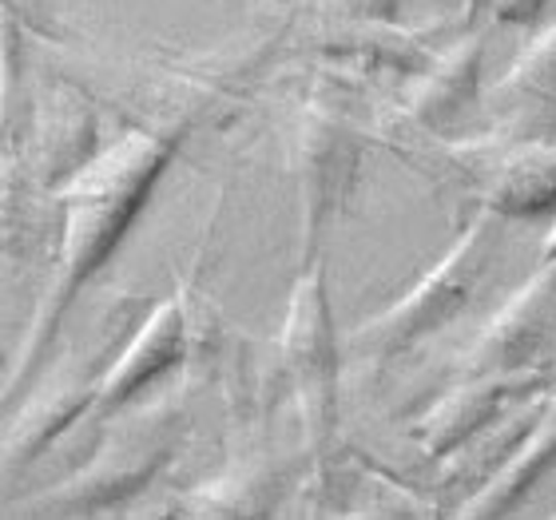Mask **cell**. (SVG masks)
<instances>
[{
	"label": "cell",
	"instance_id": "cell-1",
	"mask_svg": "<svg viewBox=\"0 0 556 520\" xmlns=\"http://www.w3.org/2000/svg\"><path fill=\"white\" fill-rule=\"evenodd\" d=\"M175 155L172 136H151V131H131L116 148L100 151L84 172H76L64 187H56V199L68 211V227H64V243H60V263L52 290L40 302L28 342H24L21 358L12 366L4 397H16L21 378L45 362L48 342L56 338V326L76 299V290L112 258L124 231L139 215L143 199L151 195L155 179L163 175L167 160Z\"/></svg>",
	"mask_w": 556,
	"mask_h": 520
},
{
	"label": "cell",
	"instance_id": "cell-2",
	"mask_svg": "<svg viewBox=\"0 0 556 520\" xmlns=\"http://www.w3.org/2000/svg\"><path fill=\"white\" fill-rule=\"evenodd\" d=\"M497 219L501 215L485 211L477 223H469V231L453 243L450 255L441 258L406 299H397L390 310L362 322L350 334V346L366 362H390L394 354L421 342L429 330L453 322L477 299V290L485 287V270L497 251Z\"/></svg>",
	"mask_w": 556,
	"mask_h": 520
},
{
	"label": "cell",
	"instance_id": "cell-3",
	"mask_svg": "<svg viewBox=\"0 0 556 520\" xmlns=\"http://www.w3.org/2000/svg\"><path fill=\"white\" fill-rule=\"evenodd\" d=\"M278 354H282V366H287L294 397H299L314 485L326 489L338 441V342L334 326H330V306H326L323 263L306 266L294 294H290Z\"/></svg>",
	"mask_w": 556,
	"mask_h": 520
},
{
	"label": "cell",
	"instance_id": "cell-4",
	"mask_svg": "<svg viewBox=\"0 0 556 520\" xmlns=\"http://www.w3.org/2000/svg\"><path fill=\"white\" fill-rule=\"evenodd\" d=\"M175 409L160 405L155 414L131 417L124 429H112L100 449L80 473H72L68 481H60L56 489H48L45 497L36 500L33 512L45 517H84V512H100L108 505H124L148 485L151 477L160 473V465L172 457L175 445Z\"/></svg>",
	"mask_w": 556,
	"mask_h": 520
},
{
	"label": "cell",
	"instance_id": "cell-5",
	"mask_svg": "<svg viewBox=\"0 0 556 520\" xmlns=\"http://www.w3.org/2000/svg\"><path fill=\"white\" fill-rule=\"evenodd\" d=\"M358 167V139L342 107L314 100L302 112L299 148H294V172H299V199H302V270L318 251L326 223L346 199Z\"/></svg>",
	"mask_w": 556,
	"mask_h": 520
},
{
	"label": "cell",
	"instance_id": "cell-6",
	"mask_svg": "<svg viewBox=\"0 0 556 520\" xmlns=\"http://www.w3.org/2000/svg\"><path fill=\"white\" fill-rule=\"evenodd\" d=\"M548 385H553V370H509L462 378L445 397H438L426 414L417 417L409 437L421 445L426 457H453L477 433L497 426V417L509 405L529 402L536 393H545Z\"/></svg>",
	"mask_w": 556,
	"mask_h": 520
},
{
	"label": "cell",
	"instance_id": "cell-7",
	"mask_svg": "<svg viewBox=\"0 0 556 520\" xmlns=\"http://www.w3.org/2000/svg\"><path fill=\"white\" fill-rule=\"evenodd\" d=\"M556 330V263H548L513 294L501 314L485 326L477 346L462 358L465 378L477 373H509L525 370L545 350Z\"/></svg>",
	"mask_w": 556,
	"mask_h": 520
},
{
	"label": "cell",
	"instance_id": "cell-8",
	"mask_svg": "<svg viewBox=\"0 0 556 520\" xmlns=\"http://www.w3.org/2000/svg\"><path fill=\"white\" fill-rule=\"evenodd\" d=\"M187 354H191V342H187L184 299L160 302V306L143 318V326L131 334V346L108 366L104 382H100V409H104V414L124 409L143 385L155 382V378L167 373L172 366H179Z\"/></svg>",
	"mask_w": 556,
	"mask_h": 520
},
{
	"label": "cell",
	"instance_id": "cell-9",
	"mask_svg": "<svg viewBox=\"0 0 556 520\" xmlns=\"http://www.w3.org/2000/svg\"><path fill=\"white\" fill-rule=\"evenodd\" d=\"M481 60H485V33L457 36L445 52L429 60L426 72L406 92V112L433 131H445L465 107L473 104L477 80H481Z\"/></svg>",
	"mask_w": 556,
	"mask_h": 520
},
{
	"label": "cell",
	"instance_id": "cell-10",
	"mask_svg": "<svg viewBox=\"0 0 556 520\" xmlns=\"http://www.w3.org/2000/svg\"><path fill=\"white\" fill-rule=\"evenodd\" d=\"M108 373V370H104ZM104 373H64V382H52L48 390H40L33 402L24 405L21 414L12 417L9 433H4V473H16L24 465H33L76 417L88 409L92 402H100V382Z\"/></svg>",
	"mask_w": 556,
	"mask_h": 520
},
{
	"label": "cell",
	"instance_id": "cell-11",
	"mask_svg": "<svg viewBox=\"0 0 556 520\" xmlns=\"http://www.w3.org/2000/svg\"><path fill=\"white\" fill-rule=\"evenodd\" d=\"M96 160V119L80 96L60 88L36 119L33 172L45 187H64Z\"/></svg>",
	"mask_w": 556,
	"mask_h": 520
},
{
	"label": "cell",
	"instance_id": "cell-12",
	"mask_svg": "<svg viewBox=\"0 0 556 520\" xmlns=\"http://www.w3.org/2000/svg\"><path fill=\"white\" fill-rule=\"evenodd\" d=\"M481 207L501 219H533L556 211V143L529 139L513 148L481 187Z\"/></svg>",
	"mask_w": 556,
	"mask_h": 520
},
{
	"label": "cell",
	"instance_id": "cell-13",
	"mask_svg": "<svg viewBox=\"0 0 556 520\" xmlns=\"http://www.w3.org/2000/svg\"><path fill=\"white\" fill-rule=\"evenodd\" d=\"M556 461V393L545 402L536 426L521 437V445L505 457L485 485L473 489L462 505V517H505L525 500V493L553 469Z\"/></svg>",
	"mask_w": 556,
	"mask_h": 520
},
{
	"label": "cell",
	"instance_id": "cell-14",
	"mask_svg": "<svg viewBox=\"0 0 556 520\" xmlns=\"http://www.w3.org/2000/svg\"><path fill=\"white\" fill-rule=\"evenodd\" d=\"M282 493V473L270 457L231 465L219 481L195 489L187 500L191 517H270Z\"/></svg>",
	"mask_w": 556,
	"mask_h": 520
},
{
	"label": "cell",
	"instance_id": "cell-15",
	"mask_svg": "<svg viewBox=\"0 0 556 520\" xmlns=\"http://www.w3.org/2000/svg\"><path fill=\"white\" fill-rule=\"evenodd\" d=\"M505 92L533 100V104L556 107V24L525 48L521 60L505 76Z\"/></svg>",
	"mask_w": 556,
	"mask_h": 520
},
{
	"label": "cell",
	"instance_id": "cell-16",
	"mask_svg": "<svg viewBox=\"0 0 556 520\" xmlns=\"http://www.w3.org/2000/svg\"><path fill=\"white\" fill-rule=\"evenodd\" d=\"M553 0H489L493 16L505 24H536L548 12Z\"/></svg>",
	"mask_w": 556,
	"mask_h": 520
},
{
	"label": "cell",
	"instance_id": "cell-17",
	"mask_svg": "<svg viewBox=\"0 0 556 520\" xmlns=\"http://www.w3.org/2000/svg\"><path fill=\"white\" fill-rule=\"evenodd\" d=\"M545 258H548V263H556V227H553V234H548V243H545Z\"/></svg>",
	"mask_w": 556,
	"mask_h": 520
}]
</instances>
